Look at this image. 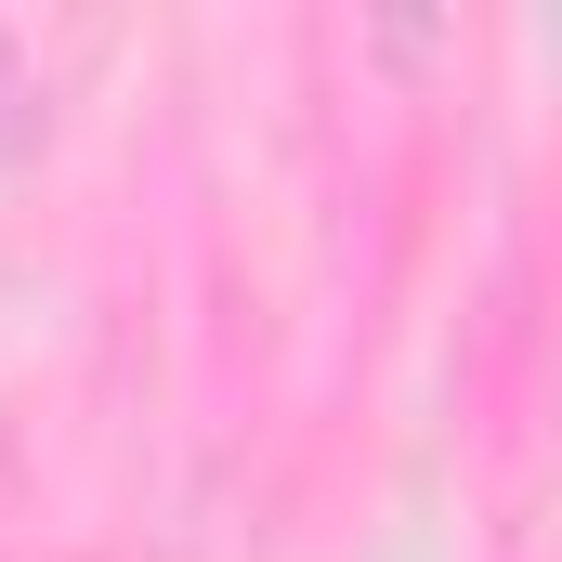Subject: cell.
<instances>
[{
  "label": "cell",
  "instance_id": "cell-1",
  "mask_svg": "<svg viewBox=\"0 0 562 562\" xmlns=\"http://www.w3.org/2000/svg\"><path fill=\"white\" fill-rule=\"evenodd\" d=\"M26 105H40V79H26L13 40H0V144H26Z\"/></svg>",
  "mask_w": 562,
  "mask_h": 562
}]
</instances>
